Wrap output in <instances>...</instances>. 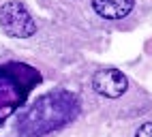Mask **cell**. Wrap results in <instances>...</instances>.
Masks as SVG:
<instances>
[{"instance_id": "6da1fadb", "label": "cell", "mask_w": 152, "mask_h": 137, "mask_svg": "<svg viewBox=\"0 0 152 137\" xmlns=\"http://www.w3.org/2000/svg\"><path fill=\"white\" fill-rule=\"evenodd\" d=\"M79 114V101L75 94L64 90H54L37 99L19 118L17 129L26 137H41L52 131L62 129L64 124Z\"/></svg>"}, {"instance_id": "7a4b0ae2", "label": "cell", "mask_w": 152, "mask_h": 137, "mask_svg": "<svg viewBox=\"0 0 152 137\" xmlns=\"http://www.w3.org/2000/svg\"><path fill=\"white\" fill-rule=\"evenodd\" d=\"M0 26L15 39H28L37 32V24L30 11L17 0H9L0 7Z\"/></svg>"}, {"instance_id": "3957f363", "label": "cell", "mask_w": 152, "mask_h": 137, "mask_svg": "<svg viewBox=\"0 0 152 137\" xmlns=\"http://www.w3.org/2000/svg\"><path fill=\"white\" fill-rule=\"evenodd\" d=\"M92 88L99 92L107 96V99H118L120 94L126 92L129 88V79L122 71L118 68H101V71L94 73L92 77Z\"/></svg>"}, {"instance_id": "277c9868", "label": "cell", "mask_w": 152, "mask_h": 137, "mask_svg": "<svg viewBox=\"0 0 152 137\" xmlns=\"http://www.w3.org/2000/svg\"><path fill=\"white\" fill-rule=\"evenodd\" d=\"M135 7V0H92V9L96 15L105 19H122Z\"/></svg>"}, {"instance_id": "5b68a950", "label": "cell", "mask_w": 152, "mask_h": 137, "mask_svg": "<svg viewBox=\"0 0 152 137\" xmlns=\"http://www.w3.org/2000/svg\"><path fill=\"white\" fill-rule=\"evenodd\" d=\"M135 137H152V122L141 124L137 129V133H135Z\"/></svg>"}]
</instances>
